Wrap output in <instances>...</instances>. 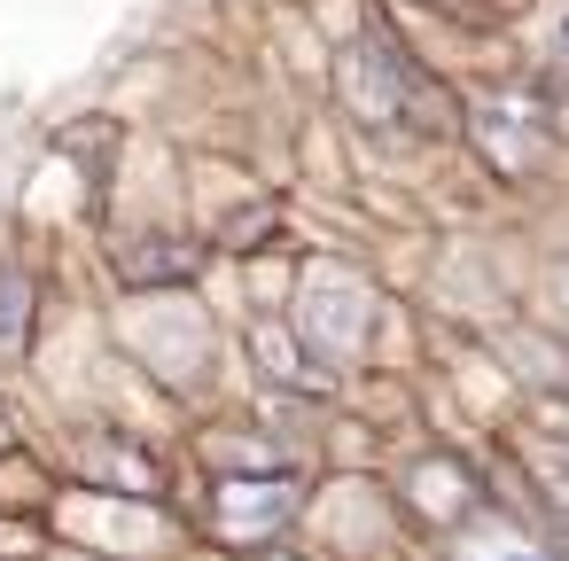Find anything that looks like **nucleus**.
I'll list each match as a JSON object with an SVG mask.
<instances>
[{"label":"nucleus","instance_id":"obj_1","mask_svg":"<svg viewBox=\"0 0 569 561\" xmlns=\"http://www.w3.org/2000/svg\"><path fill=\"white\" fill-rule=\"evenodd\" d=\"M343 94H351V110H359L367 126H413V133H445V126H452L445 87H437L382 24L359 32V48L343 56Z\"/></svg>","mask_w":569,"mask_h":561},{"label":"nucleus","instance_id":"obj_2","mask_svg":"<svg viewBox=\"0 0 569 561\" xmlns=\"http://www.w3.org/2000/svg\"><path fill=\"white\" fill-rule=\"evenodd\" d=\"M297 328H305L312 351L351 359V351L367 343V328H375V304H367V289H359L351 273H312V281H305V312H297Z\"/></svg>","mask_w":569,"mask_h":561},{"label":"nucleus","instance_id":"obj_3","mask_svg":"<svg viewBox=\"0 0 569 561\" xmlns=\"http://www.w3.org/2000/svg\"><path fill=\"white\" fill-rule=\"evenodd\" d=\"M289 514H297V483H289V475H227V483L211 491L219 538H266V530H281Z\"/></svg>","mask_w":569,"mask_h":561},{"label":"nucleus","instance_id":"obj_4","mask_svg":"<svg viewBox=\"0 0 569 561\" xmlns=\"http://www.w3.org/2000/svg\"><path fill=\"white\" fill-rule=\"evenodd\" d=\"M118 273H126V281H188V273H196V250L172 242V234H141V242L118 250Z\"/></svg>","mask_w":569,"mask_h":561},{"label":"nucleus","instance_id":"obj_5","mask_svg":"<svg viewBox=\"0 0 569 561\" xmlns=\"http://www.w3.org/2000/svg\"><path fill=\"white\" fill-rule=\"evenodd\" d=\"M476 141H483V157L499 164V172H530L546 149H538V133H515V110H483L476 118Z\"/></svg>","mask_w":569,"mask_h":561},{"label":"nucleus","instance_id":"obj_6","mask_svg":"<svg viewBox=\"0 0 569 561\" xmlns=\"http://www.w3.org/2000/svg\"><path fill=\"white\" fill-rule=\"evenodd\" d=\"M24 328H32V289L17 273H0V359L24 351Z\"/></svg>","mask_w":569,"mask_h":561},{"label":"nucleus","instance_id":"obj_7","mask_svg":"<svg viewBox=\"0 0 569 561\" xmlns=\"http://www.w3.org/2000/svg\"><path fill=\"white\" fill-rule=\"evenodd\" d=\"M413 499H421L429 514H460V507H468V491H460L452 468H421V491H413Z\"/></svg>","mask_w":569,"mask_h":561},{"label":"nucleus","instance_id":"obj_8","mask_svg":"<svg viewBox=\"0 0 569 561\" xmlns=\"http://www.w3.org/2000/svg\"><path fill=\"white\" fill-rule=\"evenodd\" d=\"M460 561H546V553H530L515 530H483V538H468V545H460Z\"/></svg>","mask_w":569,"mask_h":561},{"label":"nucleus","instance_id":"obj_9","mask_svg":"<svg viewBox=\"0 0 569 561\" xmlns=\"http://www.w3.org/2000/svg\"><path fill=\"white\" fill-rule=\"evenodd\" d=\"M561 71H569V32H561Z\"/></svg>","mask_w":569,"mask_h":561}]
</instances>
